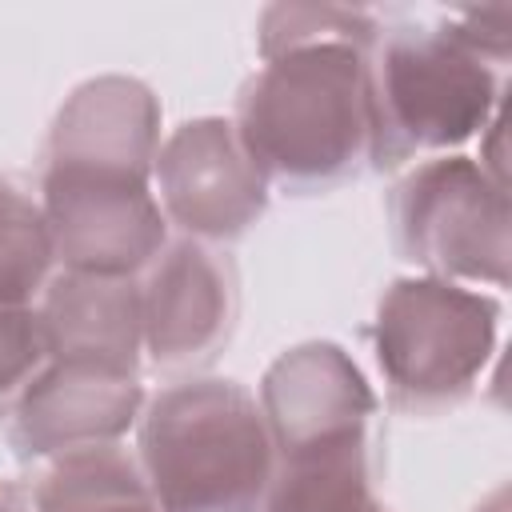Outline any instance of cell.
<instances>
[{"mask_svg": "<svg viewBox=\"0 0 512 512\" xmlns=\"http://www.w3.org/2000/svg\"><path fill=\"white\" fill-rule=\"evenodd\" d=\"M160 152V100L144 80L92 76L60 104L44 168L120 172L152 180Z\"/></svg>", "mask_w": 512, "mask_h": 512, "instance_id": "obj_11", "label": "cell"}, {"mask_svg": "<svg viewBox=\"0 0 512 512\" xmlns=\"http://www.w3.org/2000/svg\"><path fill=\"white\" fill-rule=\"evenodd\" d=\"M40 200L0 180V304H36L56 276Z\"/></svg>", "mask_w": 512, "mask_h": 512, "instance_id": "obj_15", "label": "cell"}, {"mask_svg": "<svg viewBox=\"0 0 512 512\" xmlns=\"http://www.w3.org/2000/svg\"><path fill=\"white\" fill-rule=\"evenodd\" d=\"M136 464L160 512H260L276 448L256 396L204 376L144 400Z\"/></svg>", "mask_w": 512, "mask_h": 512, "instance_id": "obj_2", "label": "cell"}, {"mask_svg": "<svg viewBox=\"0 0 512 512\" xmlns=\"http://www.w3.org/2000/svg\"><path fill=\"white\" fill-rule=\"evenodd\" d=\"M464 48H472L492 68H504L512 52V8H468L440 20Z\"/></svg>", "mask_w": 512, "mask_h": 512, "instance_id": "obj_18", "label": "cell"}, {"mask_svg": "<svg viewBox=\"0 0 512 512\" xmlns=\"http://www.w3.org/2000/svg\"><path fill=\"white\" fill-rule=\"evenodd\" d=\"M500 68L464 48L444 24H400L368 52L372 168L448 156L484 136L500 112Z\"/></svg>", "mask_w": 512, "mask_h": 512, "instance_id": "obj_3", "label": "cell"}, {"mask_svg": "<svg viewBox=\"0 0 512 512\" xmlns=\"http://www.w3.org/2000/svg\"><path fill=\"white\" fill-rule=\"evenodd\" d=\"M380 20L364 8H332V4H272L260 12V60L280 56L288 48L300 44H316V40H348L356 48L376 44L380 36Z\"/></svg>", "mask_w": 512, "mask_h": 512, "instance_id": "obj_16", "label": "cell"}, {"mask_svg": "<svg viewBox=\"0 0 512 512\" xmlns=\"http://www.w3.org/2000/svg\"><path fill=\"white\" fill-rule=\"evenodd\" d=\"M152 192L168 224L200 244L240 240L268 212V180L236 140L232 120L196 116L160 140Z\"/></svg>", "mask_w": 512, "mask_h": 512, "instance_id": "obj_7", "label": "cell"}, {"mask_svg": "<svg viewBox=\"0 0 512 512\" xmlns=\"http://www.w3.org/2000/svg\"><path fill=\"white\" fill-rule=\"evenodd\" d=\"M48 360L140 376L144 316L140 280L56 272L36 304Z\"/></svg>", "mask_w": 512, "mask_h": 512, "instance_id": "obj_12", "label": "cell"}, {"mask_svg": "<svg viewBox=\"0 0 512 512\" xmlns=\"http://www.w3.org/2000/svg\"><path fill=\"white\" fill-rule=\"evenodd\" d=\"M140 376L48 360L12 400L8 444L20 460H56L80 448L120 444L140 420Z\"/></svg>", "mask_w": 512, "mask_h": 512, "instance_id": "obj_10", "label": "cell"}, {"mask_svg": "<svg viewBox=\"0 0 512 512\" xmlns=\"http://www.w3.org/2000/svg\"><path fill=\"white\" fill-rule=\"evenodd\" d=\"M40 212L64 272L136 280L168 244L152 180L140 176L44 168Z\"/></svg>", "mask_w": 512, "mask_h": 512, "instance_id": "obj_6", "label": "cell"}, {"mask_svg": "<svg viewBox=\"0 0 512 512\" xmlns=\"http://www.w3.org/2000/svg\"><path fill=\"white\" fill-rule=\"evenodd\" d=\"M376 440L352 436L276 456L260 512H384L376 500Z\"/></svg>", "mask_w": 512, "mask_h": 512, "instance_id": "obj_13", "label": "cell"}, {"mask_svg": "<svg viewBox=\"0 0 512 512\" xmlns=\"http://www.w3.org/2000/svg\"><path fill=\"white\" fill-rule=\"evenodd\" d=\"M44 364L48 348L36 304H0V408H12Z\"/></svg>", "mask_w": 512, "mask_h": 512, "instance_id": "obj_17", "label": "cell"}, {"mask_svg": "<svg viewBox=\"0 0 512 512\" xmlns=\"http://www.w3.org/2000/svg\"><path fill=\"white\" fill-rule=\"evenodd\" d=\"M236 140L292 196H320L372 168L368 48L316 40L268 56L236 96Z\"/></svg>", "mask_w": 512, "mask_h": 512, "instance_id": "obj_1", "label": "cell"}, {"mask_svg": "<svg viewBox=\"0 0 512 512\" xmlns=\"http://www.w3.org/2000/svg\"><path fill=\"white\" fill-rule=\"evenodd\" d=\"M0 512H32V496L16 484H0Z\"/></svg>", "mask_w": 512, "mask_h": 512, "instance_id": "obj_19", "label": "cell"}, {"mask_svg": "<svg viewBox=\"0 0 512 512\" xmlns=\"http://www.w3.org/2000/svg\"><path fill=\"white\" fill-rule=\"evenodd\" d=\"M32 512H160L144 472L120 444L80 448L44 464Z\"/></svg>", "mask_w": 512, "mask_h": 512, "instance_id": "obj_14", "label": "cell"}, {"mask_svg": "<svg viewBox=\"0 0 512 512\" xmlns=\"http://www.w3.org/2000/svg\"><path fill=\"white\" fill-rule=\"evenodd\" d=\"M256 404L276 456L368 436L380 412L372 384L332 340H304L280 352L260 380Z\"/></svg>", "mask_w": 512, "mask_h": 512, "instance_id": "obj_9", "label": "cell"}, {"mask_svg": "<svg viewBox=\"0 0 512 512\" xmlns=\"http://www.w3.org/2000/svg\"><path fill=\"white\" fill-rule=\"evenodd\" d=\"M384 512H388V508H384Z\"/></svg>", "mask_w": 512, "mask_h": 512, "instance_id": "obj_20", "label": "cell"}, {"mask_svg": "<svg viewBox=\"0 0 512 512\" xmlns=\"http://www.w3.org/2000/svg\"><path fill=\"white\" fill-rule=\"evenodd\" d=\"M144 356L160 372H196L224 352L240 316V276L228 252L176 236L140 272Z\"/></svg>", "mask_w": 512, "mask_h": 512, "instance_id": "obj_8", "label": "cell"}, {"mask_svg": "<svg viewBox=\"0 0 512 512\" xmlns=\"http://www.w3.org/2000/svg\"><path fill=\"white\" fill-rule=\"evenodd\" d=\"M500 336V300L432 276H400L372 320V352L396 408H456L484 376Z\"/></svg>", "mask_w": 512, "mask_h": 512, "instance_id": "obj_4", "label": "cell"}, {"mask_svg": "<svg viewBox=\"0 0 512 512\" xmlns=\"http://www.w3.org/2000/svg\"><path fill=\"white\" fill-rule=\"evenodd\" d=\"M400 260L448 284H508V184L448 152L408 168L388 196Z\"/></svg>", "mask_w": 512, "mask_h": 512, "instance_id": "obj_5", "label": "cell"}]
</instances>
